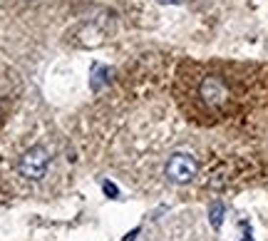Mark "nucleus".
<instances>
[{"label": "nucleus", "instance_id": "obj_4", "mask_svg": "<svg viewBox=\"0 0 268 241\" xmlns=\"http://www.w3.org/2000/svg\"><path fill=\"white\" fill-rule=\"evenodd\" d=\"M109 75H112L109 67H104V65H95V67H92V80H90L92 90H102V87L109 82Z\"/></svg>", "mask_w": 268, "mask_h": 241}, {"label": "nucleus", "instance_id": "obj_1", "mask_svg": "<svg viewBox=\"0 0 268 241\" xmlns=\"http://www.w3.org/2000/svg\"><path fill=\"white\" fill-rule=\"evenodd\" d=\"M48 167H50V152L45 147H30L18 162V172L30 182H40L48 174Z\"/></svg>", "mask_w": 268, "mask_h": 241}, {"label": "nucleus", "instance_id": "obj_6", "mask_svg": "<svg viewBox=\"0 0 268 241\" xmlns=\"http://www.w3.org/2000/svg\"><path fill=\"white\" fill-rule=\"evenodd\" d=\"M102 189H104V194H107L109 199H117V196H120V189L114 187L112 182H104V184H102Z\"/></svg>", "mask_w": 268, "mask_h": 241}, {"label": "nucleus", "instance_id": "obj_8", "mask_svg": "<svg viewBox=\"0 0 268 241\" xmlns=\"http://www.w3.org/2000/svg\"><path fill=\"white\" fill-rule=\"evenodd\" d=\"M241 241H253V239H251V234H246V236H244Z\"/></svg>", "mask_w": 268, "mask_h": 241}, {"label": "nucleus", "instance_id": "obj_2", "mask_svg": "<svg viewBox=\"0 0 268 241\" xmlns=\"http://www.w3.org/2000/svg\"><path fill=\"white\" fill-rule=\"evenodd\" d=\"M199 172V164H196V159L186 154V152H176L169 157V162H167V177L174 182V184H189L191 179L196 177Z\"/></svg>", "mask_w": 268, "mask_h": 241}, {"label": "nucleus", "instance_id": "obj_7", "mask_svg": "<svg viewBox=\"0 0 268 241\" xmlns=\"http://www.w3.org/2000/svg\"><path fill=\"white\" fill-rule=\"evenodd\" d=\"M157 3H162V5H181L184 0H157Z\"/></svg>", "mask_w": 268, "mask_h": 241}, {"label": "nucleus", "instance_id": "obj_5", "mask_svg": "<svg viewBox=\"0 0 268 241\" xmlns=\"http://www.w3.org/2000/svg\"><path fill=\"white\" fill-rule=\"evenodd\" d=\"M209 221H211V226L219 231L221 229V224H223V204L221 202H214L211 207H209Z\"/></svg>", "mask_w": 268, "mask_h": 241}, {"label": "nucleus", "instance_id": "obj_3", "mask_svg": "<svg viewBox=\"0 0 268 241\" xmlns=\"http://www.w3.org/2000/svg\"><path fill=\"white\" fill-rule=\"evenodd\" d=\"M201 97H204V102H209V105H221V102H226L228 90H226V85L221 82V77H206V80H204V82H201Z\"/></svg>", "mask_w": 268, "mask_h": 241}]
</instances>
